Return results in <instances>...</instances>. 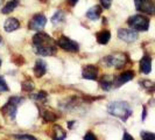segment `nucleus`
<instances>
[{
  "label": "nucleus",
  "instance_id": "f257e3e1",
  "mask_svg": "<svg viewBox=\"0 0 155 140\" xmlns=\"http://www.w3.org/2000/svg\"><path fill=\"white\" fill-rule=\"evenodd\" d=\"M33 48L41 56H53L57 52V42L47 33L39 32L33 36Z\"/></svg>",
  "mask_w": 155,
  "mask_h": 140
},
{
  "label": "nucleus",
  "instance_id": "f03ea898",
  "mask_svg": "<svg viewBox=\"0 0 155 140\" xmlns=\"http://www.w3.org/2000/svg\"><path fill=\"white\" fill-rule=\"evenodd\" d=\"M110 115L121 119L123 122H126L130 117L132 116V108L126 102H112L107 108Z\"/></svg>",
  "mask_w": 155,
  "mask_h": 140
},
{
  "label": "nucleus",
  "instance_id": "7ed1b4c3",
  "mask_svg": "<svg viewBox=\"0 0 155 140\" xmlns=\"http://www.w3.org/2000/svg\"><path fill=\"white\" fill-rule=\"evenodd\" d=\"M128 62H130V58L125 53H114V54L107 55L103 58V63L106 67H113L116 69L124 68Z\"/></svg>",
  "mask_w": 155,
  "mask_h": 140
},
{
  "label": "nucleus",
  "instance_id": "20e7f679",
  "mask_svg": "<svg viewBox=\"0 0 155 140\" xmlns=\"http://www.w3.org/2000/svg\"><path fill=\"white\" fill-rule=\"evenodd\" d=\"M128 26L135 32H146L149 28V19L142 14H135L128 18Z\"/></svg>",
  "mask_w": 155,
  "mask_h": 140
},
{
  "label": "nucleus",
  "instance_id": "39448f33",
  "mask_svg": "<svg viewBox=\"0 0 155 140\" xmlns=\"http://www.w3.org/2000/svg\"><path fill=\"white\" fill-rule=\"evenodd\" d=\"M23 102L22 97H11L8 102L1 108V112L5 116L9 117L11 119H15L16 111H18V106Z\"/></svg>",
  "mask_w": 155,
  "mask_h": 140
},
{
  "label": "nucleus",
  "instance_id": "423d86ee",
  "mask_svg": "<svg viewBox=\"0 0 155 140\" xmlns=\"http://www.w3.org/2000/svg\"><path fill=\"white\" fill-rule=\"evenodd\" d=\"M56 42H57V46L62 48L63 50L68 52V53H78V50H79V45L76 41L69 39L68 36L62 35V36L58 38V40Z\"/></svg>",
  "mask_w": 155,
  "mask_h": 140
},
{
  "label": "nucleus",
  "instance_id": "0eeeda50",
  "mask_svg": "<svg viewBox=\"0 0 155 140\" xmlns=\"http://www.w3.org/2000/svg\"><path fill=\"white\" fill-rule=\"evenodd\" d=\"M134 5L140 13L155 15V4L153 0H134Z\"/></svg>",
  "mask_w": 155,
  "mask_h": 140
},
{
  "label": "nucleus",
  "instance_id": "6e6552de",
  "mask_svg": "<svg viewBox=\"0 0 155 140\" xmlns=\"http://www.w3.org/2000/svg\"><path fill=\"white\" fill-rule=\"evenodd\" d=\"M46 25H47V18L43 14L39 13V14H35L29 20L28 27H29V29H31V31H41V29H43L46 27Z\"/></svg>",
  "mask_w": 155,
  "mask_h": 140
},
{
  "label": "nucleus",
  "instance_id": "1a4fd4ad",
  "mask_svg": "<svg viewBox=\"0 0 155 140\" xmlns=\"http://www.w3.org/2000/svg\"><path fill=\"white\" fill-rule=\"evenodd\" d=\"M118 38L123 40L126 43H132L134 41H137L139 35L138 33L133 29H126V28H120L118 31Z\"/></svg>",
  "mask_w": 155,
  "mask_h": 140
},
{
  "label": "nucleus",
  "instance_id": "9d476101",
  "mask_svg": "<svg viewBox=\"0 0 155 140\" xmlns=\"http://www.w3.org/2000/svg\"><path fill=\"white\" fill-rule=\"evenodd\" d=\"M98 68L93 64H87L83 67L82 70V76L87 81H96L98 78Z\"/></svg>",
  "mask_w": 155,
  "mask_h": 140
},
{
  "label": "nucleus",
  "instance_id": "9b49d317",
  "mask_svg": "<svg viewBox=\"0 0 155 140\" xmlns=\"http://www.w3.org/2000/svg\"><path fill=\"white\" fill-rule=\"evenodd\" d=\"M133 78H134V72L132 70H127V71L121 72L119 76H117L114 78V88H119V86L124 85L125 83L132 81Z\"/></svg>",
  "mask_w": 155,
  "mask_h": 140
},
{
  "label": "nucleus",
  "instance_id": "f8f14e48",
  "mask_svg": "<svg viewBox=\"0 0 155 140\" xmlns=\"http://www.w3.org/2000/svg\"><path fill=\"white\" fill-rule=\"evenodd\" d=\"M39 111H40L41 117L43 118V120L47 122V123H54L56 119L60 118L56 112H54V111H51V110H49V109H47V108H43V106H39Z\"/></svg>",
  "mask_w": 155,
  "mask_h": 140
},
{
  "label": "nucleus",
  "instance_id": "ddd939ff",
  "mask_svg": "<svg viewBox=\"0 0 155 140\" xmlns=\"http://www.w3.org/2000/svg\"><path fill=\"white\" fill-rule=\"evenodd\" d=\"M47 63L41 60V58H38L35 61V65H34V75L38 78H41L47 72Z\"/></svg>",
  "mask_w": 155,
  "mask_h": 140
},
{
  "label": "nucleus",
  "instance_id": "4468645a",
  "mask_svg": "<svg viewBox=\"0 0 155 140\" xmlns=\"http://www.w3.org/2000/svg\"><path fill=\"white\" fill-rule=\"evenodd\" d=\"M140 71L145 75H148L152 71V58L149 55L142 56V58L140 60Z\"/></svg>",
  "mask_w": 155,
  "mask_h": 140
},
{
  "label": "nucleus",
  "instance_id": "2eb2a0df",
  "mask_svg": "<svg viewBox=\"0 0 155 140\" xmlns=\"http://www.w3.org/2000/svg\"><path fill=\"white\" fill-rule=\"evenodd\" d=\"M99 85L105 91H109L112 88H114V78H113V76H111V75H104L99 79Z\"/></svg>",
  "mask_w": 155,
  "mask_h": 140
},
{
  "label": "nucleus",
  "instance_id": "dca6fc26",
  "mask_svg": "<svg viewBox=\"0 0 155 140\" xmlns=\"http://www.w3.org/2000/svg\"><path fill=\"white\" fill-rule=\"evenodd\" d=\"M20 28V21L15 19V18H8L7 20L4 23V29L7 32V33H11V32H14L16 29Z\"/></svg>",
  "mask_w": 155,
  "mask_h": 140
},
{
  "label": "nucleus",
  "instance_id": "f3484780",
  "mask_svg": "<svg viewBox=\"0 0 155 140\" xmlns=\"http://www.w3.org/2000/svg\"><path fill=\"white\" fill-rule=\"evenodd\" d=\"M67 138V133L60 125H54L51 128V139L53 140H64Z\"/></svg>",
  "mask_w": 155,
  "mask_h": 140
},
{
  "label": "nucleus",
  "instance_id": "a211bd4d",
  "mask_svg": "<svg viewBox=\"0 0 155 140\" xmlns=\"http://www.w3.org/2000/svg\"><path fill=\"white\" fill-rule=\"evenodd\" d=\"M101 5H96V6H93V7H91L87 12H86V18L89 19V20H92V21H94V20H98L99 18H101Z\"/></svg>",
  "mask_w": 155,
  "mask_h": 140
},
{
  "label": "nucleus",
  "instance_id": "6ab92c4d",
  "mask_svg": "<svg viewBox=\"0 0 155 140\" xmlns=\"http://www.w3.org/2000/svg\"><path fill=\"white\" fill-rule=\"evenodd\" d=\"M96 38H97V42L99 45H107L110 39H111V32L106 31V29L98 32L97 35H96Z\"/></svg>",
  "mask_w": 155,
  "mask_h": 140
},
{
  "label": "nucleus",
  "instance_id": "aec40b11",
  "mask_svg": "<svg viewBox=\"0 0 155 140\" xmlns=\"http://www.w3.org/2000/svg\"><path fill=\"white\" fill-rule=\"evenodd\" d=\"M18 5H19V0H9L7 4L2 7L1 13L2 14H9V13H12L18 7Z\"/></svg>",
  "mask_w": 155,
  "mask_h": 140
},
{
  "label": "nucleus",
  "instance_id": "412c9836",
  "mask_svg": "<svg viewBox=\"0 0 155 140\" xmlns=\"http://www.w3.org/2000/svg\"><path fill=\"white\" fill-rule=\"evenodd\" d=\"M64 19H65L64 12L63 11H56L54 13V15L51 16V22L54 25H60V23H62L64 21Z\"/></svg>",
  "mask_w": 155,
  "mask_h": 140
},
{
  "label": "nucleus",
  "instance_id": "4be33fe9",
  "mask_svg": "<svg viewBox=\"0 0 155 140\" xmlns=\"http://www.w3.org/2000/svg\"><path fill=\"white\" fill-rule=\"evenodd\" d=\"M21 88H22L23 91H28V92H31V91L34 90V83L31 82V79H26L25 82H22Z\"/></svg>",
  "mask_w": 155,
  "mask_h": 140
},
{
  "label": "nucleus",
  "instance_id": "5701e85b",
  "mask_svg": "<svg viewBox=\"0 0 155 140\" xmlns=\"http://www.w3.org/2000/svg\"><path fill=\"white\" fill-rule=\"evenodd\" d=\"M140 84L143 86L146 90H149V91H154L155 90V83L150 82V81H148V79H143V81H141V82H140Z\"/></svg>",
  "mask_w": 155,
  "mask_h": 140
},
{
  "label": "nucleus",
  "instance_id": "b1692460",
  "mask_svg": "<svg viewBox=\"0 0 155 140\" xmlns=\"http://www.w3.org/2000/svg\"><path fill=\"white\" fill-rule=\"evenodd\" d=\"M47 92L46 91H39V92H36V93H34V95H31V99H34V101H45L47 98Z\"/></svg>",
  "mask_w": 155,
  "mask_h": 140
},
{
  "label": "nucleus",
  "instance_id": "393cba45",
  "mask_svg": "<svg viewBox=\"0 0 155 140\" xmlns=\"http://www.w3.org/2000/svg\"><path fill=\"white\" fill-rule=\"evenodd\" d=\"M141 139L142 140H155V133L142 131L141 132Z\"/></svg>",
  "mask_w": 155,
  "mask_h": 140
},
{
  "label": "nucleus",
  "instance_id": "a878e982",
  "mask_svg": "<svg viewBox=\"0 0 155 140\" xmlns=\"http://www.w3.org/2000/svg\"><path fill=\"white\" fill-rule=\"evenodd\" d=\"M14 138L19 140H38L35 137H33L31 134H15Z\"/></svg>",
  "mask_w": 155,
  "mask_h": 140
},
{
  "label": "nucleus",
  "instance_id": "bb28decb",
  "mask_svg": "<svg viewBox=\"0 0 155 140\" xmlns=\"http://www.w3.org/2000/svg\"><path fill=\"white\" fill-rule=\"evenodd\" d=\"M8 90H9V88L6 84V81L4 79L2 76H0V92H7Z\"/></svg>",
  "mask_w": 155,
  "mask_h": 140
},
{
  "label": "nucleus",
  "instance_id": "cd10ccee",
  "mask_svg": "<svg viewBox=\"0 0 155 140\" xmlns=\"http://www.w3.org/2000/svg\"><path fill=\"white\" fill-rule=\"evenodd\" d=\"M101 1V8H105V9H109L111 7V4H112V0H99Z\"/></svg>",
  "mask_w": 155,
  "mask_h": 140
},
{
  "label": "nucleus",
  "instance_id": "c85d7f7f",
  "mask_svg": "<svg viewBox=\"0 0 155 140\" xmlns=\"http://www.w3.org/2000/svg\"><path fill=\"white\" fill-rule=\"evenodd\" d=\"M84 140H97V137L94 135V133L86 132V134L84 135Z\"/></svg>",
  "mask_w": 155,
  "mask_h": 140
},
{
  "label": "nucleus",
  "instance_id": "c756f323",
  "mask_svg": "<svg viewBox=\"0 0 155 140\" xmlns=\"http://www.w3.org/2000/svg\"><path fill=\"white\" fill-rule=\"evenodd\" d=\"M123 140H134V138H133L132 135H131L128 132H125L124 137H123Z\"/></svg>",
  "mask_w": 155,
  "mask_h": 140
},
{
  "label": "nucleus",
  "instance_id": "7c9ffc66",
  "mask_svg": "<svg viewBox=\"0 0 155 140\" xmlns=\"http://www.w3.org/2000/svg\"><path fill=\"white\" fill-rule=\"evenodd\" d=\"M67 2H68L69 6H75L78 2V0H67Z\"/></svg>",
  "mask_w": 155,
  "mask_h": 140
},
{
  "label": "nucleus",
  "instance_id": "2f4dec72",
  "mask_svg": "<svg viewBox=\"0 0 155 140\" xmlns=\"http://www.w3.org/2000/svg\"><path fill=\"white\" fill-rule=\"evenodd\" d=\"M146 118V108H143V113H142V120H145Z\"/></svg>",
  "mask_w": 155,
  "mask_h": 140
},
{
  "label": "nucleus",
  "instance_id": "473e14b6",
  "mask_svg": "<svg viewBox=\"0 0 155 140\" xmlns=\"http://www.w3.org/2000/svg\"><path fill=\"white\" fill-rule=\"evenodd\" d=\"M2 1H4V0H0V5H1V2H2Z\"/></svg>",
  "mask_w": 155,
  "mask_h": 140
},
{
  "label": "nucleus",
  "instance_id": "72a5a7b5",
  "mask_svg": "<svg viewBox=\"0 0 155 140\" xmlns=\"http://www.w3.org/2000/svg\"><path fill=\"white\" fill-rule=\"evenodd\" d=\"M0 67H1V58H0Z\"/></svg>",
  "mask_w": 155,
  "mask_h": 140
},
{
  "label": "nucleus",
  "instance_id": "f704fd0d",
  "mask_svg": "<svg viewBox=\"0 0 155 140\" xmlns=\"http://www.w3.org/2000/svg\"><path fill=\"white\" fill-rule=\"evenodd\" d=\"M0 45H1V36H0Z\"/></svg>",
  "mask_w": 155,
  "mask_h": 140
},
{
  "label": "nucleus",
  "instance_id": "c9c22d12",
  "mask_svg": "<svg viewBox=\"0 0 155 140\" xmlns=\"http://www.w3.org/2000/svg\"><path fill=\"white\" fill-rule=\"evenodd\" d=\"M153 1H154V4H155V0H153Z\"/></svg>",
  "mask_w": 155,
  "mask_h": 140
}]
</instances>
